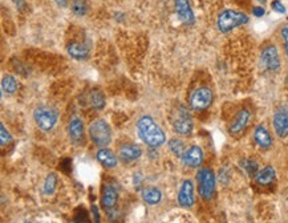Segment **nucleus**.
<instances>
[{
	"instance_id": "nucleus-29",
	"label": "nucleus",
	"mask_w": 288,
	"mask_h": 223,
	"mask_svg": "<svg viewBox=\"0 0 288 223\" xmlns=\"http://www.w3.org/2000/svg\"><path fill=\"white\" fill-rule=\"evenodd\" d=\"M280 35H282L283 43H284L285 53H287V56H288V24H284V26L282 27V31H280Z\"/></svg>"
},
{
	"instance_id": "nucleus-28",
	"label": "nucleus",
	"mask_w": 288,
	"mask_h": 223,
	"mask_svg": "<svg viewBox=\"0 0 288 223\" xmlns=\"http://www.w3.org/2000/svg\"><path fill=\"white\" fill-rule=\"evenodd\" d=\"M11 141H12V136L10 135V131L7 130L6 126L2 124L0 125V144H2V146L4 148V146H7Z\"/></svg>"
},
{
	"instance_id": "nucleus-34",
	"label": "nucleus",
	"mask_w": 288,
	"mask_h": 223,
	"mask_svg": "<svg viewBox=\"0 0 288 223\" xmlns=\"http://www.w3.org/2000/svg\"><path fill=\"white\" fill-rule=\"evenodd\" d=\"M136 185H140V182H141V175H140V174H138V175H136Z\"/></svg>"
},
{
	"instance_id": "nucleus-8",
	"label": "nucleus",
	"mask_w": 288,
	"mask_h": 223,
	"mask_svg": "<svg viewBox=\"0 0 288 223\" xmlns=\"http://www.w3.org/2000/svg\"><path fill=\"white\" fill-rule=\"evenodd\" d=\"M260 64L269 72H276L280 68V59H279L278 48L275 46H267L260 53Z\"/></svg>"
},
{
	"instance_id": "nucleus-22",
	"label": "nucleus",
	"mask_w": 288,
	"mask_h": 223,
	"mask_svg": "<svg viewBox=\"0 0 288 223\" xmlns=\"http://www.w3.org/2000/svg\"><path fill=\"white\" fill-rule=\"evenodd\" d=\"M89 104L92 106L93 109L96 110H101L102 108L105 106V96L101 91H98V89H95L91 92L89 95Z\"/></svg>"
},
{
	"instance_id": "nucleus-21",
	"label": "nucleus",
	"mask_w": 288,
	"mask_h": 223,
	"mask_svg": "<svg viewBox=\"0 0 288 223\" xmlns=\"http://www.w3.org/2000/svg\"><path fill=\"white\" fill-rule=\"evenodd\" d=\"M142 199L146 202L147 205L154 206V205H158L162 199V193L158 187H146L142 190Z\"/></svg>"
},
{
	"instance_id": "nucleus-2",
	"label": "nucleus",
	"mask_w": 288,
	"mask_h": 223,
	"mask_svg": "<svg viewBox=\"0 0 288 223\" xmlns=\"http://www.w3.org/2000/svg\"><path fill=\"white\" fill-rule=\"evenodd\" d=\"M249 23V16L240 11L225 10L219 13L216 19V27L222 33H227L230 31L235 30L238 27L245 26Z\"/></svg>"
},
{
	"instance_id": "nucleus-12",
	"label": "nucleus",
	"mask_w": 288,
	"mask_h": 223,
	"mask_svg": "<svg viewBox=\"0 0 288 223\" xmlns=\"http://www.w3.org/2000/svg\"><path fill=\"white\" fill-rule=\"evenodd\" d=\"M195 198H194V185L190 180H186L182 182L178 193V204L180 206L185 207V209H190L193 207Z\"/></svg>"
},
{
	"instance_id": "nucleus-26",
	"label": "nucleus",
	"mask_w": 288,
	"mask_h": 223,
	"mask_svg": "<svg viewBox=\"0 0 288 223\" xmlns=\"http://www.w3.org/2000/svg\"><path fill=\"white\" fill-rule=\"evenodd\" d=\"M72 11L76 16H84L88 11V4H86L85 0H73Z\"/></svg>"
},
{
	"instance_id": "nucleus-11",
	"label": "nucleus",
	"mask_w": 288,
	"mask_h": 223,
	"mask_svg": "<svg viewBox=\"0 0 288 223\" xmlns=\"http://www.w3.org/2000/svg\"><path fill=\"white\" fill-rule=\"evenodd\" d=\"M175 13L178 19L186 26H193L195 23V16L189 0H175Z\"/></svg>"
},
{
	"instance_id": "nucleus-20",
	"label": "nucleus",
	"mask_w": 288,
	"mask_h": 223,
	"mask_svg": "<svg viewBox=\"0 0 288 223\" xmlns=\"http://www.w3.org/2000/svg\"><path fill=\"white\" fill-rule=\"evenodd\" d=\"M69 56L73 57L75 60H86L91 55V50L89 47L85 44H80V43H71L67 48Z\"/></svg>"
},
{
	"instance_id": "nucleus-4",
	"label": "nucleus",
	"mask_w": 288,
	"mask_h": 223,
	"mask_svg": "<svg viewBox=\"0 0 288 223\" xmlns=\"http://www.w3.org/2000/svg\"><path fill=\"white\" fill-rule=\"evenodd\" d=\"M173 129L181 136H190L193 133L194 124L190 113L185 106H177L171 113Z\"/></svg>"
},
{
	"instance_id": "nucleus-13",
	"label": "nucleus",
	"mask_w": 288,
	"mask_h": 223,
	"mask_svg": "<svg viewBox=\"0 0 288 223\" xmlns=\"http://www.w3.org/2000/svg\"><path fill=\"white\" fill-rule=\"evenodd\" d=\"M181 161L187 167H200L203 162V150L198 145H193L181 157Z\"/></svg>"
},
{
	"instance_id": "nucleus-6",
	"label": "nucleus",
	"mask_w": 288,
	"mask_h": 223,
	"mask_svg": "<svg viewBox=\"0 0 288 223\" xmlns=\"http://www.w3.org/2000/svg\"><path fill=\"white\" fill-rule=\"evenodd\" d=\"M196 182H198V191L202 199L210 200L213 198L215 191V174L211 169L203 167L196 173Z\"/></svg>"
},
{
	"instance_id": "nucleus-9",
	"label": "nucleus",
	"mask_w": 288,
	"mask_h": 223,
	"mask_svg": "<svg viewBox=\"0 0 288 223\" xmlns=\"http://www.w3.org/2000/svg\"><path fill=\"white\" fill-rule=\"evenodd\" d=\"M251 120V113L249 109H242L236 113L235 118L233 120V122L230 124L229 131L233 136H239L240 133L246 130V128L249 126V122Z\"/></svg>"
},
{
	"instance_id": "nucleus-14",
	"label": "nucleus",
	"mask_w": 288,
	"mask_h": 223,
	"mask_svg": "<svg viewBox=\"0 0 288 223\" xmlns=\"http://www.w3.org/2000/svg\"><path fill=\"white\" fill-rule=\"evenodd\" d=\"M68 133L69 138H71V141H72L73 144H81L82 138H84V122H82V120L79 116H73V117L69 120Z\"/></svg>"
},
{
	"instance_id": "nucleus-23",
	"label": "nucleus",
	"mask_w": 288,
	"mask_h": 223,
	"mask_svg": "<svg viewBox=\"0 0 288 223\" xmlns=\"http://www.w3.org/2000/svg\"><path fill=\"white\" fill-rule=\"evenodd\" d=\"M17 88H19V82L17 80L11 75H6L3 77V81H2V89L6 95H13L16 92Z\"/></svg>"
},
{
	"instance_id": "nucleus-16",
	"label": "nucleus",
	"mask_w": 288,
	"mask_h": 223,
	"mask_svg": "<svg viewBox=\"0 0 288 223\" xmlns=\"http://www.w3.org/2000/svg\"><path fill=\"white\" fill-rule=\"evenodd\" d=\"M118 202V193L116 190L115 186L112 185H105L104 189H102V198H101V204L105 207V210H115L116 205Z\"/></svg>"
},
{
	"instance_id": "nucleus-10",
	"label": "nucleus",
	"mask_w": 288,
	"mask_h": 223,
	"mask_svg": "<svg viewBox=\"0 0 288 223\" xmlns=\"http://www.w3.org/2000/svg\"><path fill=\"white\" fill-rule=\"evenodd\" d=\"M272 125L278 137L284 138L288 136V108H280L275 112L272 118Z\"/></svg>"
},
{
	"instance_id": "nucleus-3",
	"label": "nucleus",
	"mask_w": 288,
	"mask_h": 223,
	"mask_svg": "<svg viewBox=\"0 0 288 223\" xmlns=\"http://www.w3.org/2000/svg\"><path fill=\"white\" fill-rule=\"evenodd\" d=\"M89 137L98 148H106L112 142V129L105 120L98 118L89 125Z\"/></svg>"
},
{
	"instance_id": "nucleus-25",
	"label": "nucleus",
	"mask_w": 288,
	"mask_h": 223,
	"mask_svg": "<svg viewBox=\"0 0 288 223\" xmlns=\"http://www.w3.org/2000/svg\"><path fill=\"white\" fill-rule=\"evenodd\" d=\"M56 185H57V177H56V174L55 173L48 174L43 185L44 195H52L56 190Z\"/></svg>"
},
{
	"instance_id": "nucleus-5",
	"label": "nucleus",
	"mask_w": 288,
	"mask_h": 223,
	"mask_svg": "<svg viewBox=\"0 0 288 223\" xmlns=\"http://www.w3.org/2000/svg\"><path fill=\"white\" fill-rule=\"evenodd\" d=\"M35 122L43 131H51L57 124L59 120V112L52 106H39L33 110Z\"/></svg>"
},
{
	"instance_id": "nucleus-32",
	"label": "nucleus",
	"mask_w": 288,
	"mask_h": 223,
	"mask_svg": "<svg viewBox=\"0 0 288 223\" xmlns=\"http://www.w3.org/2000/svg\"><path fill=\"white\" fill-rule=\"evenodd\" d=\"M92 213L93 218H95V222H100V213H98L97 206H92Z\"/></svg>"
},
{
	"instance_id": "nucleus-33",
	"label": "nucleus",
	"mask_w": 288,
	"mask_h": 223,
	"mask_svg": "<svg viewBox=\"0 0 288 223\" xmlns=\"http://www.w3.org/2000/svg\"><path fill=\"white\" fill-rule=\"evenodd\" d=\"M56 3L61 7H67V0H56Z\"/></svg>"
},
{
	"instance_id": "nucleus-1",
	"label": "nucleus",
	"mask_w": 288,
	"mask_h": 223,
	"mask_svg": "<svg viewBox=\"0 0 288 223\" xmlns=\"http://www.w3.org/2000/svg\"><path fill=\"white\" fill-rule=\"evenodd\" d=\"M138 136L150 148H160L166 141L164 130L150 116H142L137 121Z\"/></svg>"
},
{
	"instance_id": "nucleus-15",
	"label": "nucleus",
	"mask_w": 288,
	"mask_h": 223,
	"mask_svg": "<svg viewBox=\"0 0 288 223\" xmlns=\"http://www.w3.org/2000/svg\"><path fill=\"white\" fill-rule=\"evenodd\" d=\"M117 155L122 162H133L141 157L142 149L136 144L122 145L121 148L118 149Z\"/></svg>"
},
{
	"instance_id": "nucleus-24",
	"label": "nucleus",
	"mask_w": 288,
	"mask_h": 223,
	"mask_svg": "<svg viewBox=\"0 0 288 223\" xmlns=\"http://www.w3.org/2000/svg\"><path fill=\"white\" fill-rule=\"evenodd\" d=\"M167 146H169V150L178 158L182 157L185 151H186V145L180 138H171L170 141L167 142Z\"/></svg>"
},
{
	"instance_id": "nucleus-18",
	"label": "nucleus",
	"mask_w": 288,
	"mask_h": 223,
	"mask_svg": "<svg viewBox=\"0 0 288 223\" xmlns=\"http://www.w3.org/2000/svg\"><path fill=\"white\" fill-rule=\"evenodd\" d=\"M254 140L258 144L259 148L262 149H270L272 146V137L270 135V131L263 126V125H258L254 131Z\"/></svg>"
},
{
	"instance_id": "nucleus-7",
	"label": "nucleus",
	"mask_w": 288,
	"mask_h": 223,
	"mask_svg": "<svg viewBox=\"0 0 288 223\" xmlns=\"http://www.w3.org/2000/svg\"><path fill=\"white\" fill-rule=\"evenodd\" d=\"M213 102V92L207 86L195 89L190 96V106L194 110H205Z\"/></svg>"
},
{
	"instance_id": "nucleus-27",
	"label": "nucleus",
	"mask_w": 288,
	"mask_h": 223,
	"mask_svg": "<svg viewBox=\"0 0 288 223\" xmlns=\"http://www.w3.org/2000/svg\"><path fill=\"white\" fill-rule=\"evenodd\" d=\"M240 165H242L243 169L247 171V174H249L250 177H255V174L258 173V164H256L255 161H252V160H243V161L240 162Z\"/></svg>"
},
{
	"instance_id": "nucleus-31",
	"label": "nucleus",
	"mask_w": 288,
	"mask_h": 223,
	"mask_svg": "<svg viewBox=\"0 0 288 223\" xmlns=\"http://www.w3.org/2000/svg\"><path fill=\"white\" fill-rule=\"evenodd\" d=\"M264 8L263 7H254V10H252V13H254V16L255 17H262L264 15Z\"/></svg>"
},
{
	"instance_id": "nucleus-19",
	"label": "nucleus",
	"mask_w": 288,
	"mask_h": 223,
	"mask_svg": "<svg viewBox=\"0 0 288 223\" xmlns=\"http://www.w3.org/2000/svg\"><path fill=\"white\" fill-rule=\"evenodd\" d=\"M275 177H276L275 169L272 166H265L263 167V169H260V170H258V173L255 174V177L254 178H255L256 184L258 185H260V186H267V185L274 182Z\"/></svg>"
},
{
	"instance_id": "nucleus-30",
	"label": "nucleus",
	"mask_w": 288,
	"mask_h": 223,
	"mask_svg": "<svg viewBox=\"0 0 288 223\" xmlns=\"http://www.w3.org/2000/svg\"><path fill=\"white\" fill-rule=\"evenodd\" d=\"M271 7H272V10L275 11V12H278V13H284L285 12V7L283 6V3L280 2V0H274L271 3Z\"/></svg>"
},
{
	"instance_id": "nucleus-17",
	"label": "nucleus",
	"mask_w": 288,
	"mask_h": 223,
	"mask_svg": "<svg viewBox=\"0 0 288 223\" xmlns=\"http://www.w3.org/2000/svg\"><path fill=\"white\" fill-rule=\"evenodd\" d=\"M97 161L106 169H115L118 165V155H116L112 150L106 148H100L96 154Z\"/></svg>"
}]
</instances>
